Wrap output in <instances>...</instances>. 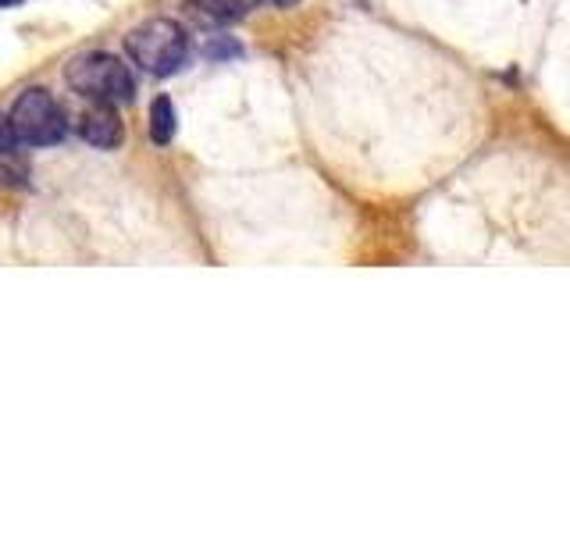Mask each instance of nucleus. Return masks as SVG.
Listing matches in <instances>:
<instances>
[{"label": "nucleus", "instance_id": "nucleus-6", "mask_svg": "<svg viewBox=\"0 0 570 534\" xmlns=\"http://www.w3.org/2000/svg\"><path fill=\"white\" fill-rule=\"evenodd\" d=\"M178 132V111L171 97H157L150 103V139L157 142V147H171V139Z\"/></svg>", "mask_w": 570, "mask_h": 534}, {"label": "nucleus", "instance_id": "nucleus-4", "mask_svg": "<svg viewBox=\"0 0 570 534\" xmlns=\"http://www.w3.org/2000/svg\"><path fill=\"white\" fill-rule=\"evenodd\" d=\"M79 136L94 150H115L125 142V125L111 103H97L79 118Z\"/></svg>", "mask_w": 570, "mask_h": 534}, {"label": "nucleus", "instance_id": "nucleus-3", "mask_svg": "<svg viewBox=\"0 0 570 534\" xmlns=\"http://www.w3.org/2000/svg\"><path fill=\"white\" fill-rule=\"evenodd\" d=\"M8 121H11L14 139L26 142V147H53V142H61L68 132L61 103L53 100V93H47L43 86L22 89L18 100L11 103Z\"/></svg>", "mask_w": 570, "mask_h": 534}, {"label": "nucleus", "instance_id": "nucleus-7", "mask_svg": "<svg viewBox=\"0 0 570 534\" xmlns=\"http://www.w3.org/2000/svg\"><path fill=\"white\" fill-rule=\"evenodd\" d=\"M200 53L204 58H210V61H228V58H239V43H232V40H225V36H214L210 43H204L200 47Z\"/></svg>", "mask_w": 570, "mask_h": 534}, {"label": "nucleus", "instance_id": "nucleus-2", "mask_svg": "<svg viewBox=\"0 0 570 534\" xmlns=\"http://www.w3.org/2000/svg\"><path fill=\"white\" fill-rule=\"evenodd\" d=\"M65 79L79 97L94 100V103L118 107L136 97V79H132L129 65H125L118 53H107V50L79 53V58L65 68Z\"/></svg>", "mask_w": 570, "mask_h": 534}, {"label": "nucleus", "instance_id": "nucleus-10", "mask_svg": "<svg viewBox=\"0 0 570 534\" xmlns=\"http://www.w3.org/2000/svg\"><path fill=\"white\" fill-rule=\"evenodd\" d=\"M275 4H278V8H296L299 0H275Z\"/></svg>", "mask_w": 570, "mask_h": 534}, {"label": "nucleus", "instance_id": "nucleus-8", "mask_svg": "<svg viewBox=\"0 0 570 534\" xmlns=\"http://www.w3.org/2000/svg\"><path fill=\"white\" fill-rule=\"evenodd\" d=\"M14 132H11V121L0 115V157H8V154H14Z\"/></svg>", "mask_w": 570, "mask_h": 534}, {"label": "nucleus", "instance_id": "nucleus-1", "mask_svg": "<svg viewBox=\"0 0 570 534\" xmlns=\"http://www.w3.org/2000/svg\"><path fill=\"white\" fill-rule=\"evenodd\" d=\"M125 50L129 58L147 71V76H175L189 61V36L171 18H147L136 29L125 32Z\"/></svg>", "mask_w": 570, "mask_h": 534}, {"label": "nucleus", "instance_id": "nucleus-9", "mask_svg": "<svg viewBox=\"0 0 570 534\" xmlns=\"http://www.w3.org/2000/svg\"><path fill=\"white\" fill-rule=\"evenodd\" d=\"M18 4H22V0H0V11H4V8H18Z\"/></svg>", "mask_w": 570, "mask_h": 534}, {"label": "nucleus", "instance_id": "nucleus-5", "mask_svg": "<svg viewBox=\"0 0 570 534\" xmlns=\"http://www.w3.org/2000/svg\"><path fill=\"white\" fill-rule=\"evenodd\" d=\"M189 8L210 18V22H239V18L261 8V0H189Z\"/></svg>", "mask_w": 570, "mask_h": 534}]
</instances>
